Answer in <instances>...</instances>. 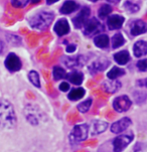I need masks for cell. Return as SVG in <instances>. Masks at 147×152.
<instances>
[{"label": "cell", "mask_w": 147, "mask_h": 152, "mask_svg": "<svg viewBox=\"0 0 147 152\" xmlns=\"http://www.w3.org/2000/svg\"><path fill=\"white\" fill-rule=\"evenodd\" d=\"M94 42L98 48H105L109 45V37L106 34H99L94 38Z\"/></svg>", "instance_id": "23"}, {"label": "cell", "mask_w": 147, "mask_h": 152, "mask_svg": "<svg viewBox=\"0 0 147 152\" xmlns=\"http://www.w3.org/2000/svg\"><path fill=\"white\" fill-rule=\"evenodd\" d=\"M137 68L139 71L141 72H147V58L145 60H141V61H138L137 64H136Z\"/></svg>", "instance_id": "33"}, {"label": "cell", "mask_w": 147, "mask_h": 152, "mask_svg": "<svg viewBox=\"0 0 147 152\" xmlns=\"http://www.w3.org/2000/svg\"><path fill=\"white\" fill-rule=\"evenodd\" d=\"M92 104H93V99H87L86 101L80 103L77 108H78L79 112H81V113H87L88 111L90 110V108H91Z\"/></svg>", "instance_id": "28"}, {"label": "cell", "mask_w": 147, "mask_h": 152, "mask_svg": "<svg viewBox=\"0 0 147 152\" xmlns=\"http://www.w3.org/2000/svg\"><path fill=\"white\" fill-rule=\"evenodd\" d=\"M24 116L27 122L32 126H37L43 121L45 115L37 106L32 104H27L24 108Z\"/></svg>", "instance_id": "3"}, {"label": "cell", "mask_w": 147, "mask_h": 152, "mask_svg": "<svg viewBox=\"0 0 147 152\" xmlns=\"http://www.w3.org/2000/svg\"><path fill=\"white\" fill-rule=\"evenodd\" d=\"M53 79L56 81H60V80L66 79L67 78V72L64 69H61V66H55L53 69Z\"/></svg>", "instance_id": "25"}, {"label": "cell", "mask_w": 147, "mask_h": 152, "mask_svg": "<svg viewBox=\"0 0 147 152\" xmlns=\"http://www.w3.org/2000/svg\"><path fill=\"white\" fill-rule=\"evenodd\" d=\"M29 0H11V4L16 8H23L27 5Z\"/></svg>", "instance_id": "32"}, {"label": "cell", "mask_w": 147, "mask_h": 152, "mask_svg": "<svg viewBox=\"0 0 147 152\" xmlns=\"http://www.w3.org/2000/svg\"><path fill=\"white\" fill-rule=\"evenodd\" d=\"M4 48H5V45H4V42H2L1 39H0V55H1V53H3V50H4Z\"/></svg>", "instance_id": "38"}, {"label": "cell", "mask_w": 147, "mask_h": 152, "mask_svg": "<svg viewBox=\"0 0 147 152\" xmlns=\"http://www.w3.org/2000/svg\"><path fill=\"white\" fill-rule=\"evenodd\" d=\"M111 12H112V7L110 6L109 4H104L100 7V9L98 10V13H99V16L101 18H105L109 15Z\"/></svg>", "instance_id": "29"}, {"label": "cell", "mask_w": 147, "mask_h": 152, "mask_svg": "<svg viewBox=\"0 0 147 152\" xmlns=\"http://www.w3.org/2000/svg\"><path fill=\"white\" fill-rule=\"evenodd\" d=\"M133 53L136 58H141L147 55V42L144 40H139L133 46Z\"/></svg>", "instance_id": "16"}, {"label": "cell", "mask_w": 147, "mask_h": 152, "mask_svg": "<svg viewBox=\"0 0 147 152\" xmlns=\"http://www.w3.org/2000/svg\"><path fill=\"white\" fill-rule=\"evenodd\" d=\"M134 139L133 133L121 134L112 141L113 152H122Z\"/></svg>", "instance_id": "5"}, {"label": "cell", "mask_w": 147, "mask_h": 152, "mask_svg": "<svg viewBox=\"0 0 147 152\" xmlns=\"http://www.w3.org/2000/svg\"><path fill=\"white\" fill-rule=\"evenodd\" d=\"M131 124H132V120L129 117H124L111 125V128H110L111 132L115 133V134L122 133V132H124Z\"/></svg>", "instance_id": "9"}, {"label": "cell", "mask_w": 147, "mask_h": 152, "mask_svg": "<svg viewBox=\"0 0 147 152\" xmlns=\"http://www.w3.org/2000/svg\"><path fill=\"white\" fill-rule=\"evenodd\" d=\"M131 105H132V101L130 100V98L126 95H122V96L117 97L113 102V108L115 111L119 113L126 112L130 109Z\"/></svg>", "instance_id": "7"}, {"label": "cell", "mask_w": 147, "mask_h": 152, "mask_svg": "<svg viewBox=\"0 0 147 152\" xmlns=\"http://www.w3.org/2000/svg\"><path fill=\"white\" fill-rule=\"evenodd\" d=\"M89 125L88 124H78L72 129L69 135V142L72 144H79L83 142L88 138L89 135Z\"/></svg>", "instance_id": "4"}, {"label": "cell", "mask_w": 147, "mask_h": 152, "mask_svg": "<svg viewBox=\"0 0 147 152\" xmlns=\"http://www.w3.org/2000/svg\"><path fill=\"white\" fill-rule=\"evenodd\" d=\"M84 96H85V90L83 88H76V89H73L69 93L68 98L71 101H78V100H81Z\"/></svg>", "instance_id": "22"}, {"label": "cell", "mask_w": 147, "mask_h": 152, "mask_svg": "<svg viewBox=\"0 0 147 152\" xmlns=\"http://www.w3.org/2000/svg\"><path fill=\"white\" fill-rule=\"evenodd\" d=\"M55 31L59 37H63V35L68 34L69 32V22L66 19H60L55 25Z\"/></svg>", "instance_id": "15"}, {"label": "cell", "mask_w": 147, "mask_h": 152, "mask_svg": "<svg viewBox=\"0 0 147 152\" xmlns=\"http://www.w3.org/2000/svg\"><path fill=\"white\" fill-rule=\"evenodd\" d=\"M120 88H121V83L119 81H117V80H110V81L103 83V89H104V91L110 93V94L116 93Z\"/></svg>", "instance_id": "18"}, {"label": "cell", "mask_w": 147, "mask_h": 152, "mask_svg": "<svg viewBox=\"0 0 147 152\" xmlns=\"http://www.w3.org/2000/svg\"><path fill=\"white\" fill-rule=\"evenodd\" d=\"M123 22H124V17L120 16V15H112V16L108 17L107 25L110 30L119 29L123 25Z\"/></svg>", "instance_id": "13"}, {"label": "cell", "mask_w": 147, "mask_h": 152, "mask_svg": "<svg viewBox=\"0 0 147 152\" xmlns=\"http://www.w3.org/2000/svg\"><path fill=\"white\" fill-rule=\"evenodd\" d=\"M123 75H125L124 69L118 68V66H114V68L111 69L110 71L108 72L107 77L109 80H117L119 77L123 76Z\"/></svg>", "instance_id": "24"}, {"label": "cell", "mask_w": 147, "mask_h": 152, "mask_svg": "<svg viewBox=\"0 0 147 152\" xmlns=\"http://www.w3.org/2000/svg\"><path fill=\"white\" fill-rule=\"evenodd\" d=\"M28 80H29V82L34 87H37V88L40 87V79H39V75H38L37 72L30 71L29 73H28Z\"/></svg>", "instance_id": "26"}, {"label": "cell", "mask_w": 147, "mask_h": 152, "mask_svg": "<svg viewBox=\"0 0 147 152\" xmlns=\"http://www.w3.org/2000/svg\"><path fill=\"white\" fill-rule=\"evenodd\" d=\"M53 18H55V14L51 12H38V13L34 14L31 16L28 20L29 25L34 29L43 30L46 29L53 22Z\"/></svg>", "instance_id": "2"}, {"label": "cell", "mask_w": 147, "mask_h": 152, "mask_svg": "<svg viewBox=\"0 0 147 152\" xmlns=\"http://www.w3.org/2000/svg\"><path fill=\"white\" fill-rule=\"evenodd\" d=\"M109 65H110V61H107L106 58L95 61H93L92 65L90 66V73L96 74L98 72H102L107 69Z\"/></svg>", "instance_id": "14"}, {"label": "cell", "mask_w": 147, "mask_h": 152, "mask_svg": "<svg viewBox=\"0 0 147 152\" xmlns=\"http://www.w3.org/2000/svg\"><path fill=\"white\" fill-rule=\"evenodd\" d=\"M124 7L126 10H128L129 12H132V13H135L137 12L139 9H140V5L137 3H134L131 0H127V1L124 3Z\"/></svg>", "instance_id": "30"}, {"label": "cell", "mask_w": 147, "mask_h": 152, "mask_svg": "<svg viewBox=\"0 0 147 152\" xmlns=\"http://www.w3.org/2000/svg\"><path fill=\"white\" fill-rule=\"evenodd\" d=\"M125 42V39L124 37H122V34L121 33H117V34H115L114 37L112 38V46L113 48H120V46H122L124 45Z\"/></svg>", "instance_id": "27"}, {"label": "cell", "mask_w": 147, "mask_h": 152, "mask_svg": "<svg viewBox=\"0 0 147 152\" xmlns=\"http://www.w3.org/2000/svg\"><path fill=\"white\" fill-rule=\"evenodd\" d=\"M60 90L63 92H68L69 90V83H67V82H63L61 85H60Z\"/></svg>", "instance_id": "36"}, {"label": "cell", "mask_w": 147, "mask_h": 152, "mask_svg": "<svg viewBox=\"0 0 147 152\" xmlns=\"http://www.w3.org/2000/svg\"><path fill=\"white\" fill-rule=\"evenodd\" d=\"M76 48H77L76 45H69L67 46V51H68V53H74V51L76 50Z\"/></svg>", "instance_id": "37"}, {"label": "cell", "mask_w": 147, "mask_h": 152, "mask_svg": "<svg viewBox=\"0 0 147 152\" xmlns=\"http://www.w3.org/2000/svg\"><path fill=\"white\" fill-rule=\"evenodd\" d=\"M133 152H147V144L145 143H137L134 146Z\"/></svg>", "instance_id": "34"}, {"label": "cell", "mask_w": 147, "mask_h": 152, "mask_svg": "<svg viewBox=\"0 0 147 152\" xmlns=\"http://www.w3.org/2000/svg\"><path fill=\"white\" fill-rule=\"evenodd\" d=\"M59 0H46V3L48 4H53L56 3V2H58Z\"/></svg>", "instance_id": "39"}, {"label": "cell", "mask_w": 147, "mask_h": 152, "mask_svg": "<svg viewBox=\"0 0 147 152\" xmlns=\"http://www.w3.org/2000/svg\"><path fill=\"white\" fill-rule=\"evenodd\" d=\"M134 98H135V101L137 103H142L146 100L147 93H145V92H135L134 93Z\"/></svg>", "instance_id": "31"}, {"label": "cell", "mask_w": 147, "mask_h": 152, "mask_svg": "<svg viewBox=\"0 0 147 152\" xmlns=\"http://www.w3.org/2000/svg\"><path fill=\"white\" fill-rule=\"evenodd\" d=\"M67 79L69 81V83L74 84V85H77V86H79V85H82L84 81V76L83 74L81 73V72H73V73L69 74L68 76H67Z\"/></svg>", "instance_id": "21"}, {"label": "cell", "mask_w": 147, "mask_h": 152, "mask_svg": "<svg viewBox=\"0 0 147 152\" xmlns=\"http://www.w3.org/2000/svg\"><path fill=\"white\" fill-rule=\"evenodd\" d=\"M114 60L116 61V63L119 64L121 66L126 65L130 61V55L126 50L119 51V53H116L114 55Z\"/></svg>", "instance_id": "20"}, {"label": "cell", "mask_w": 147, "mask_h": 152, "mask_svg": "<svg viewBox=\"0 0 147 152\" xmlns=\"http://www.w3.org/2000/svg\"><path fill=\"white\" fill-rule=\"evenodd\" d=\"M89 1H92V2H97V1H99V0H89Z\"/></svg>", "instance_id": "41"}, {"label": "cell", "mask_w": 147, "mask_h": 152, "mask_svg": "<svg viewBox=\"0 0 147 152\" xmlns=\"http://www.w3.org/2000/svg\"><path fill=\"white\" fill-rule=\"evenodd\" d=\"M147 31V24L142 20H135L131 23V34L139 35Z\"/></svg>", "instance_id": "12"}, {"label": "cell", "mask_w": 147, "mask_h": 152, "mask_svg": "<svg viewBox=\"0 0 147 152\" xmlns=\"http://www.w3.org/2000/svg\"><path fill=\"white\" fill-rule=\"evenodd\" d=\"M108 128V123L103 120H95L92 122V126H89V132H91L92 135H99L103 132H105Z\"/></svg>", "instance_id": "11"}, {"label": "cell", "mask_w": 147, "mask_h": 152, "mask_svg": "<svg viewBox=\"0 0 147 152\" xmlns=\"http://www.w3.org/2000/svg\"><path fill=\"white\" fill-rule=\"evenodd\" d=\"M85 29H84V34L87 37H92L94 34H97L103 29V26L101 24V22L99 21L97 18L93 17L92 19H90L89 21L86 23L85 25Z\"/></svg>", "instance_id": "8"}, {"label": "cell", "mask_w": 147, "mask_h": 152, "mask_svg": "<svg viewBox=\"0 0 147 152\" xmlns=\"http://www.w3.org/2000/svg\"><path fill=\"white\" fill-rule=\"evenodd\" d=\"M136 85H137L138 87H141V88H147V78L138 80V81L136 82Z\"/></svg>", "instance_id": "35"}, {"label": "cell", "mask_w": 147, "mask_h": 152, "mask_svg": "<svg viewBox=\"0 0 147 152\" xmlns=\"http://www.w3.org/2000/svg\"><path fill=\"white\" fill-rule=\"evenodd\" d=\"M120 0H108V2H111V3H118Z\"/></svg>", "instance_id": "40"}, {"label": "cell", "mask_w": 147, "mask_h": 152, "mask_svg": "<svg viewBox=\"0 0 147 152\" xmlns=\"http://www.w3.org/2000/svg\"><path fill=\"white\" fill-rule=\"evenodd\" d=\"M16 125L17 117L13 105L7 100L0 99V128L4 130H12Z\"/></svg>", "instance_id": "1"}, {"label": "cell", "mask_w": 147, "mask_h": 152, "mask_svg": "<svg viewBox=\"0 0 147 152\" xmlns=\"http://www.w3.org/2000/svg\"><path fill=\"white\" fill-rule=\"evenodd\" d=\"M4 66L9 72L15 73V72H18L21 69L22 63H21V61H20V58L15 55V53H10L9 55L6 56V58H5Z\"/></svg>", "instance_id": "6"}, {"label": "cell", "mask_w": 147, "mask_h": 152, "mask_svg": "<svg viewBox=\"0 0 147 152\" xmlns=\"http://www.w3.org/2000/svg\"><path fill=\"white\" fill-rule=\"evenodd\" d=\"M80 7V5L77 3V2L73 1V0H69V1H66L63 4L61 8V13L63 14H71L72 12L78 10Z\"/></svg>", "instance_id": "19"}, {"label": "cell", "mask_w": 147, "mask_h": 152, "mask_svg": "<svg viewBox=\"0 0 147 152\" xmlns=\"http://www.w3.org/2000/svg\"><path fill=\"white\" fill-rule=\"evenodd\" d=\"M64 65L68 68H76V66H83L86 63V58L83 56H75V58H68L66 61H64Z\"/></svg>", "instance_id": "17"}, {"label": "cell", "mask_w": 147, "mask_h": 152, "mask_svg": "<svg viewBox=\"0 0 147 152\" xmlns=\"http://www.w3.org/2000/svg\"><path fill=\"white\" fill-rule=\"evenodd\" d=\"M89 16H90V8L85 6L84 8L81 10V12L74 18L75 26L77 28H82L88 22Z\"/></svg>", "instance_id": "10"}]
</instances>
